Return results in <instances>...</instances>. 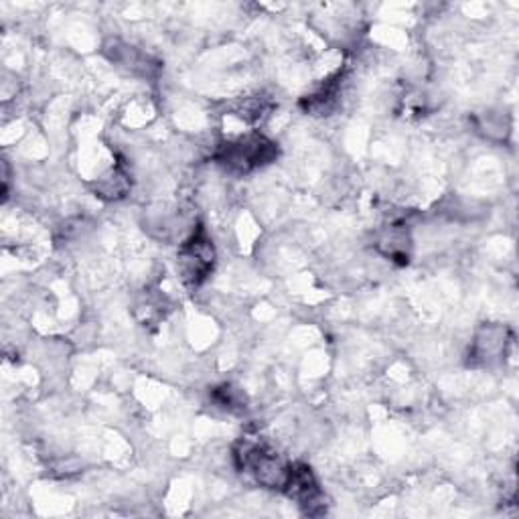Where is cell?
I'll return each mask as SVG.
<instances>
[{"instance_id":"7a4b0ae2","label":"cell","mask_w":519,"mask_h":519,"mask_svg":"<svg viewBox=\"0 0 519 519\" xmlns=\"http://www.w3.org/2000/svg\"><path fill=\"white\" fill-rule=\"evenodd\" d=\"M234 459L238 469L248 473L260 487L284 491L290 465L266 444L244 438L234 451Z\"/></svg>"},{"instance_id":"ba28073f","label":"cell","mask_w":519,"mask_h":519,"mask_svg":"<svg viewBox=\"0 0 519 519\" xmlns=\"http://www.w3.org/2000/svg\"><path fill=\"white\" fill-rule=\"evenodd\" d=\"M128 191H130V177L122 167L110 169L96 183V193L108 201H118V199L126 197Z\"/></svg>"},{"instance_id":"5b68a950","label":"cell","mask_w":519,"mask_h":519,"mask_svg":"<svg viewBox=\"0 0 519 519\" xmlns=\"http://www.w3.org/2000/svg\"><path fill=\"white\" fill-rule=\"evenodd\" d=\"M507 343L509 341H507V329L505 327L487 325L477 333L473 349H471V357H473V361H479L483 365H491L505 355Z\"/></svg>"},{"instance_id":"6da1fadb","label":"cell","mask_w":519,"mask_h":519,"mask_svg":"<svg viewBox=\"0 0 519 519\" xmlns=\"http://www.w3.org/2000/svg\"><path fill=\"white\" fill-rule=\"evenodd\" d=\"M276 157H278L276 144L258 132L224 142L221 146H217V151L213 155V159L221 167H226L230 173H238V175H248L260 167H266Z\"/></svg>"},{"instance_id":"52a82bcc","label":"cell","mask_w":519,"mask_h":519,"mask_svg":"<svg viewBox=\"0 0 519 519\" xmlns=\"http://www.w3.org/2000/svg\"><path fill=\"white\" fill-rule=\"evenodd\" d=\"M341 71L337 73V76L329 78L319 90H315L311 96H307L301 104L307 112L315 114V116H323L327 112H331L337 104V98H339V90H341Z\"/></svg>"},{"instance_id":"8992f818","label":"cell","mask_w":519,"mask_h":519,"mask_svg":"<svg viewBox=\"0 0 519 519\" xmlns=\"http://www.w3.org/2000/svg\"><path fill=\"white\" fill-rule=\"evenodd\" d=\"M410 246H412V240H410L406 226H390L380 234V240H378V250L386 258L400 262V264L408 262Z\"/></svg>"},{"instance_id":"277c9868","label":"cell","mask_w":519,"mask_h":519,"mask_svg":"<svg viewBox=\"0 0 519 519\" xmlns=\"http://www.w3.org/2000/svg\"><path fill=\"white\" fill-rule=\"evenodd\" d=\"M284 493L299 503L301 507H305V511L309 515H317L323 513V491L319 487V481L313 473V469L305 463H294L290 465V473H288V481L284 487Z\"/></svg>"},{"instance_id":"3957f363","label":"cell","mask_w":519,"mask_h":519,"mask_svg":"<svg viewBox=\"0 0 519 519\" xmlns=\"http://www.w3.org/2000/svg\"><path fill=\"white\" fill-rule=\"evenodd\" d=\"M213 262L215 248L207 238L205 230L199 226L179 250V270L183 274V280L193 286L201 284L209 276Z\"/></svg>"}]
</instances>
